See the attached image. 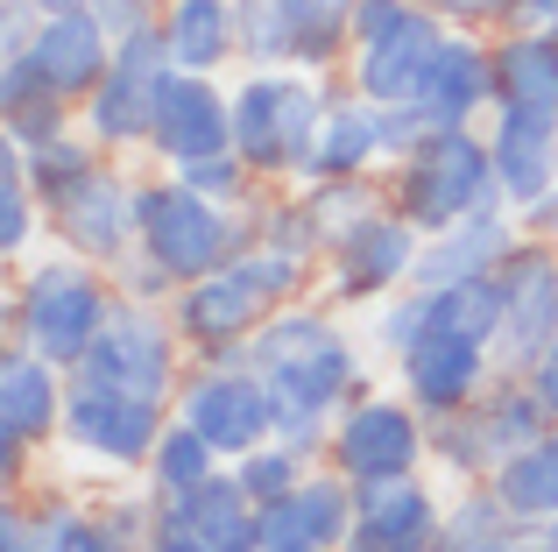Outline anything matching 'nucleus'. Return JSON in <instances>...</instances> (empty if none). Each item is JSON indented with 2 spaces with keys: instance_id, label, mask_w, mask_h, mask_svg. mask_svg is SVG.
Returning <instances> with one entry per match:
<instances>
[{
  "instance_id": "41",
  "label": "nucleus",
  "mask_w": 558,
  "mask_h": 552,
  "mask_svg": "<svg viewBox=\"0 0 558 552\" xmlns=\"http://www.w3.org/2000/svg\"><path fill=\"white\" fill-rule=\"evenodd\" d=\"M304 468H312V454H298L290 440H262L255 454H241V460H233V475H241V489H247L255 503L290 496V489L304 482Z\"/></svg>"
},
{
  "instance_id": "5",
  "label": "nucleus",
  "mask_w": 558,
  "mask_h": 552,
  "mask_svg": "<svg viewBox=\"0 0 558 552\" xmlns=\"http://www.w3.org/2000/svg\"><path fill=\"white\" fill-rule=\"evenodd\" d=\"M135 213H142V249L178 276V290H184V284H198V276H213L219 263H233V255L255 241L262 206L241 213V206H219V199L191 192L178 170H142Z\"/></svg>"
},
{
  "instance_id": "38",
  "label": "nucleus",
  "mask_w": 558,
  "mask_h": 552,
  "mask_svg": "<svg viewBox=\"0 0 558 552\" xmlns=\"http://www.w3.org/2000/svg\"><path fill=\"white\" fill-rule=\"evenodd\" d=\"M417 326H424V290L417 284L389 290V298H375L368 312H361V340H368L375 361H396L410 340H417Z\"/></svg>"
},
{
  "instance_id": "45",
  "label": "nucleus",
  "mask_w": 558,
  "mask_h": 552,
  "mask_svg": "<svg viewBox=\"0 0 558 552\" xmlns=\"http://www.w3.org/2000/svg\"><path fill=\"white\" fill-rule=\"evenodd\" d=\"M85 8H93L113 36H128V28H149L156 14H163V0H85Z\"/></svg>"
},
{
  "instance_id": "53",
  "label": "nucleus",
  "mask_w": 558,
  "mask_h": 552,
  "mask_svg": "<svg viewBox=\"0 0 558 552\" xmlns=\"http://www.w3.org/2000/svg\"><path fill=\"white\" fill-rule=\"evenodd\" d=\"M502 552H523V539H517V545H502Z\"/></svg>"
},
{
  "instance_id": "49",
  "label": "nucleus",
  "mask_w": 558,
  "mask_h": 552,
  "mask_svg": "<svg viewBox=\"0 0 558 552\" xmlns=\"http://www.w3.org/2000/svg\"><path fill=\"white\" fill-rule=\"evenodd\" d=\"M149 552H213V545H205V539H191L184 525H163V531L149 539Z\"/></svg>"
},
{
  "instance_id": "54",
  "label": "nucleus",
  "mask_w": 558,
  "mask_h": 552,
  "mask_svg": "<svg viewBox=\"0 0 558 552\" xmlns=\"http://www.w3.org/2000/svg\"><path fill=\"white\" fill-rule=\"evenodd\" d=\"M495 552H502V545H495Z\"/></svg>"
},
{
  "instance_id": "21",
  "label": "nucleus",
  "mask_w": 558,
  "mask_h": 552,
  "mask_svg": "<svg viewBox=\"0 0 558 552\" xmlns=\"http://www.w3.org/2000/svg\"><path fill=\"white\" fill-rule=\"evenodd\" d=\"M481 128H488L495 184H502L509 213H531L537 199H551V192H558V113L495 107Z\"/></svg>"
},
{
  "instance_id": "1",
  "label": "nucleus",
  "mask_w": 558,
  "mask_h": 552,
  "mask_svg": "<svg viewBox=\"0 0 558 552\" xmlns=\"http://www.w3.org/2000/svg\"><path fill=\"white\" fill-rule=\"evenodd\" d=\"M247 361L262 369L269 383V404H276V440H290L298 454L326 460L332 446V418L375 389V369H368V340L340 319V304L304 290L290 298L283 312H269L241 347Z\"/></svg>"
},
{
  "instance_id": "28",
  "label": "nucleus",
  "mask_w": 558,
  "mask_h": 552,
  "mask_svg": "<svg viewBox=\"0 0 558 552\" xmlns=\"http://www.w3.org/2000/svg\"><path fill=\"white\" fill-rule=\"evenodd\" d=\"M495 107L558 113V36L551 28H495Z\"/></svg>"
},
{
  "instance_id": "44",
  "label": "nucleus",
  "mask_w": 558,
  "mask_h": 552,
  "mask_svg": "<svg viewBox=\"0 0 558 552\" xmlns=\"http://www.w3.org/2000/svg\"><path fill=\"white\" fill-rule=\"evenodd\" d=\"M0 552H36V503L14 496V489L0 503Z\"/></svg>"
},
{
  "instance_id": "23",
  "label": "nucleus",
  "mask_w": 558,
  "mask_h": 552,
  "mask_svg": "<svg viewBox=\"0 0 558 552\" xmlns=\"http://www.w3.org/2000/svg\"><path fill=\"white\" fill-rule=\"evenodd\" d=\"M523 241V220L509 206H481L466 220H452L446 235H424L417 249V290H446V284H474V276H495L502 255Z\"/></svg>"
},
{
  "instance_id": "35",
  "label": "nucleus",
  "mask_w": 558,
  "mask_h": 552,
  "mask_svg": "<svg viewBox=\"0 0 558 552\" xmlns=\"http://www.w3.org/2000/svg\"><path fill=\"white\" fill-rule=\"evenodd\" d=\"M298 199H304V213H312V227H318V241H347L361 220H375L381 206H389V184L381 178H318V184H298Z\"/></svg>"
},
{
  "instance_id": "11",
  "label": "nucleus",
  "mask_w": 558,
  "mask_h": 552,
  "mask_svg": "<svg viewBox=\"0 0 558 552\" xmlns=\"http://www.w3.org/2000/svg\"><path fill=\"white\" fill-rule=\"evenodd\" d=\"M135 199H142V178L121 156H107L93 178H78L64 199H50V241L71 249V255H85V263H99V269H113L142 241Z\"/></svg>"
},
{
  "instance_id": "43",
  "label": "nucleus",
  "mask_w": 558,
  "mask_h": 552,
  "mask_svg": "<svg viewBox=\"0 0 558 552\" xmlns=\"http://www.w3.org/2000/svg\"><path fill=\"white\" fill-rule=\"evenodd\" d=\"M424 8H438L452 28H509V14H517V0H424Z\"/></svg>"
},
{
  "instance_id": "50",
  "label": "nucleus",
  "mask_w": 558,
  "mask_h": 552,
  "mask_svg": "<svg viewBox=\"0 0 558 552\" xmlns=\"http://www.w3.org/2000/svg\"><path fill=\"white\" fill-rule=\"evenodd\" d=\"M531 545L537 552H558V517H537V525H531Z\"/></svg>"
},
{
  "instance_id": "55",
  "label": "nucleus",
  "mask_w": 558,
  "mask_h": 552,
  "mask_svg": "<svg viewBox=\"0 0 558 552\" xmlns=\"http://www.w3.org/2000/svg\"><path fill=\"white\" fill-rule=\"evenodd\" d=\"M551 36H558V28H551Z\"/></svg>"
},
{
  "instance_id": "27",
  "label": "nucleus",
  "mask_w": 558,
  "mask_h": 552,
  "mask_svg": "<svg viewBox=\"0 0 558 552\" xmlns=\"http://www.w3.org/2000/svg\"><path fill=\"white\" fill-rule=\"evenodd\" d=\"M163 43L178 71H219L227 79L241 64V8L233 0H163Z\"/></svg>"
},
{
  "instance_id": "42",
  "label": "nucleus",
  "mask_w": 558,
  "mask_h": 552,
  "mask_svg": "<svg viewBox=\"0 0 558 552\" xmlns=\"http://www.w3.org/2000/svg\"><path fill=\"white\" fill-rule=\"evenodd\" d=\"M0 128H8V142L36 149V142H50V135H64V128H78V107H71V99H57V93H36V99H22V107L0 113Z\"/></svg>"
},
{
  "instance_id": "22",
  "label": "nucleus",
  "mask_w": 558,
  "mask_h": 552,
  "mask_svg": "<svg viewBox=\"0 0 558 552\" xmlns=\"http://www.w3.org/2000/svg\"><path fill=\"white\" fill-rule=\"evenodd\" d=\"M113 50H121V36H113L107 22H99L93 8H71V14H43L36 43H28V57H36L43 85H50L57 99H71V107H85L93 99V85L107 79Z\"/></svg>"
},
{
  "instance_id": "8",
  "label": "nucleus",
  "mask_w": 558,
  "mask_h": 552,
  "mask_svg": "<svg viewBox=\"0 0 558 552\" xmlns=\"http://www.w3.org/2000/svg\"><path fill=\"white\" fill-rule=\"evenodd\" d=\"M170 71H178V57H170V43H163V22L128 28L121 50H113V64H107V79H99V85H93V99L78 107L85 135H93L107 156H121V164L149 156L156 107H163Z\"/></svg>"
},
{
  "instance_id": "31",
  "label": "nucleus",
  "mask_w": 558,
  "mask_h": 552,
  "mask_svg": "<svg viewBox=\"0 0 558 552\" xmlns=\"http://www.w3.org/2000/svg\"><path fill=\"white\" fill-rule=\"evenodd\" d=\"M36 503V552H128L113 539V525L99 517V496H78V489H43Z\"/></svg>"
},
{
  "instance_id": "48",
  "label": "nucleus",
  "mask_w": 558,
  "mask_h": 552,
  "mask_svg": "<svg viewBox=\"0 0 558 552\" xmlns=\"http://www.w3.org/2000/svg\"><path fill=\"white\" fill-rule=\"evenodd\" d=\"M509 28H558V0H517Z\"/></svg>"
},
{
  "instance_id": "32",
  "label": "nucleus",
  "mask_w": 558,
  "mask_h": 552,
  "mask_svg": "<svg viewBox=\"0 0 558 552\" xmlns=\"http://www.w3.org/2000/svg\"><path fill=\"white\" fill-rule=\"evenodd\" d=\"M43 235H50V199L28 184L22 142L0 135V255H8V263H28V255L43 249Z\"/></svg>"
},
{
  "instance_id": "46",
  "label": "nucleus",
  "mask_w": 558,
  "mask_h": 552,
  "mask_svg": "<svg viewBox=\"0 0 558 552\" xmlns=\"http://www.w3.org/2000/svg\"><path fill=\"white\" fill-rule=\"evenodd\" d=\"M531 389H537V404H545V411L558 418V340L531 361Z\"/></svg>"
},
{
  "instance_id": "3",
  "label": "nucleus",
  "mask_w": 558,
  "mask_h": 552,
  "mask_svg": "<svg viewBox=\"0 0 558 552\" xmlns=\"http://www.w3.org/2000/svg\"><path fill=\"white\" fill-rule=\"evenodd\" d=\"M113 298H121V290H113V269L85 263V255H71V249L28 255V263H14V284H8V340L78 369L85 347L107 326Z\"/></svg>"
},
{
  "instance_id": "39",
  "label": "nucleus",
  "mask_w": 558,
  "mask_h": 552,
  "mask_svg": "<svg viewBox=\"0 0 558 552\" xmlns=\"http://www.w3.org/2000/svg\"><path fill=\"white\" fill-rule=\"evenodd\" d=\"M255 241H269V249H283V255H298V263H326V241H318V227H312V213H304V199L298 192H269L262 199V213H255Z\"/></svg>"
},
{
  "instance_id": "19",
  "label": "nucleus",
  "mask_w": 558,
  "mask_h": 552,
  "mask_svg": "<svg viewBox=\"0 0 558 552\" xmlns=\"http://www.w3.org/2000/svg\"><path fill=\"white\" fill-rule=\"evenodd\" d=\"M64 397H71L64 361L36 355V347H22V340L0 347V440L28 446V454L57 446V432H64Z\"/></svg>"
},
{
  "instance_id": "33",
  "label": "nucleus",
  "mask_w": 558,
  "mask_h": 552,
  "mask_svg": "<svg viewBox=\"0 0 558 552\" xmlns=\"http://www.w3.org/2000/svg\"><path fill=\"white\" fill-rule=\"evenodd\" d=\"M495 496L509 503V511L523 517V525H537V517H558V425L545 440H531L523 454H509L502 468L488 475Z\"/></svg>"
},
{
  "instance_id": "25",
  "label": "nucleus",
  "mask_w": 558,
  "mask_h": 552,
  "mask_svg": "<svg viewBox=\"0 0 558 552\" xmlns=\"http://www.w3.org/2000/svg\"><path fill=\"white\" fill-rule=\"evenodd\" d=\"M163 525H184L191 539H205L213 552H262V503L241 489L233 460L219 475H205L191 496L163 503Z\"/></svg>"
},
{
  "instance_id": "51",
  "label": "nucleus",
  "mask_w": 558,
  "mask_h": 552,
  "mask_svg": "<svg viewBox=\"0 0 558 552\" xmlns=\"http://www.w3.org/2000/svg\"><path fill=\"white\" fill-rule=\"evenodd\" d=\"M28 8H43V14H71V8H85V0H28Z\"/></svg>"
},
{
  "instance_id": "26",
  "label": "nucleus",
  "mask_w": 558,
  "mask_h": 552,
  "mask_svg": "<svg viewBox=\"0 0 558 552\" xmlns=\"http://www.w3.org/2000/svg\"><path fill=\"white\" fill-rule=\"evenodd\" d=\"M381 170H389V107L361 99L354 85L340 79L326 135H318V178H381Z\"/></svg>"
},
{
  "instance_id": "16",
  "label": "nucleus",
  "mask_w": 558,
  "mask_h": 552,
  "mask_svg": "<svg viewBox=\"0 0 558 552\" xmlns=\"http://www.w3.org/2000/svg\"><path fill=\"white\" fill-rule=\"evenodd\" d=\"M227 149H233V85L219 71H170L156 135H149V164L184 170L198 156H227Z\"/></svg>"
},
{
  "instance_id": "36",
  "label": "nucleus",
  "mask_w": 558,
  "mask_h": 552,
  "mask_svg": "<svg viewBox=\"0 0 558 552\" xmlns=\"http://www.w3.org/2000/svg\"><path fill=\"white\" fill-rule=\"evenodd\" d=\"M424 425H432V475L446 489L488 482L495 475V454H488V432H481L474 404H466V411H438V418H424Z\"/></svg>"
},
{
  "instance_id": "34",
  "label": "nucleus",
  "mask_w": 558,
  "mask_h": 552,
  "mask_svg": "<svg viewBox=\"0 0 558 552\" xmlns=\"http://www.w3.org/2000/svg\"><path fill=\"white\" fill-rule=\"evenodd\" d=\"M227 460H219V446L205 440L198 425H184L178 411H170V425H163V440H156V454H149V468H142V482L156 489L163 503H178L191 496V489L205 482V475H219Z\"/></svg>"
},
{
  "instance_id": "29",
  "label": "nucleus",
  "mask_w": 558,
  "mask_h": 552,
  "mask_svg": "<svg viewBox=\"0 0 558 552\" xmlns=\"http://www.w3.org/2000/svg\"><path fill=\"white\" fill-rule=\"evenodd\" d=\"M523 517L495 496V482H460L446 489V525H438V552H495L523 539Z\"/></svg>"
},
{
  "instance_id": "9",
  "label": "nucleus",
  "mask_w": 558,
  "mask_h": 552,
  "mask_svg": "<svg viewBox=\"0 0 558 552\" xmlns=\"http://www.w3.org/2000/svg\"><path fill=\"white\" fill-rule=\"evenodd\" d=\"M170 411H178L184 425H198L205 440L219 446V460H241V454H255L262 440H276L269 383H262V369L241 347H233V355H191Z\"/></svg>"
},
{
  "instance_id": "20",
  "label": "nucleus",
  "mask_w": 558,
  "mask_h": 552,
  "mask_svg": "<svg viewBox=\"0 0 558 552\" xmlns=\"http://www.w3.org/2000/svg\"><path fill=\"white\" fill-rule=\"evenodd\" d=\"M424 128H481L495 113V36L488 28H452L432 64V85L410 99Z\"/></svg>"
},
{
  "instance_id": "18",
  "label": "nucleus",
  "mask_w": 558,
  "mask_h": 552,
  "mask_svg": "<svg viewBox=\"0 0 558 552\" xmlns=\"http://www.w3.org/2000/svg\"><path fill=\"white\" fill-rule=\"evenodd\" d=\"M354 503H361L354 475H340L332 460H312L290 496L262 503V552H298V545H332L340 552L354 539Z\"/></svg>"
},
{
  "instance_id": "30",
  "label": "nucleus",
  "mask_w": 558,
  "mask_h": 552,
  "mask_svg": "<svg viewBox=\"0 0 558 552\" xmlns=\"http://www.w3.org/2000/svg\"><path fill=\"white\" fill-rule=\"evenodd\" d=\"M474 418H481V432H488V454H495V468H502L509 454H523L531 440H545V432L558 425V418L545 411V404H537L531 375H495V383L481 389Z\"/></svg>"
},
{
  "instance_id": "12",
  "label": "nucleus",
  "mask_w": 558,
  "mask_h": 552,
  "mask_svg": "<svg viewBox=\"0 0 558 552\" xmlns=\"http://www.w3.org/2000/svg\"><path fill=\"white\" fill-rule=\"evenodd\" d=\"M417 249H424V235L396 206H381L375 220H361L347 241L326 249V263H318V298H332L340 312H368L375 298H389V290H403L410 276H417Z\"/></svg>"
},
{
  "instance_id": "15",
  "label": "nucleus",
  "mask_w": 558,
  "mask_h": 552,
  "mask_svg": "<svg viewBox=\"0 0 558 552\" xmlns=\"http://www.w3.org/2000/svg\"><path fill=\"white\" fill-rule=\"evenodd\" d=\"M495 375H502L495 369V347L474 340V333H446V326H417V340L389 361V383L403 389L424 418L481 404V389H488Z\"/></svg>"
},
{
  "instance_id": "24",
  "label": "nucleus",
  "mask_w": 558,
  "mask_h": 552,
  "mask_svg": "<svg viewBox=\"0 0 558 552\" xmlns=\"http://www.w3.org/2000/svg\"><path fill=\"white\" fill-rule=\"evenodd\" d=\"M283 99H290V71H262L241 64L233 79V149L247 156L269 192H290V142H283Z\"/></svg>"
},
{
  "instance_id": "6",
  "label": "nucleus",
  "mask_w": 558,
  "mask_h": 552,
  "mask_svg": "<svg viewBox=\"0 0 558 552\" xmlns=\"http://www.w3.org/2000/svg\"><path fill=\"white\" fill-rule=\"evenodd\" d=\"M170 425V404L128 397L113 383L71 369V397H64V432H57V454L71 460V475H93V482H128V475L149 468L156 440Z\"/></svg>"
},
{
  "instance_id": "13",
  "label": "nucleus",
  "mask_w": 558,
  "mask_h": 552,
  "mask_svg": "<svg viewBox=\"0 0 558 552\" xmlns=\"http://www.w3.org/2000/svg\"><path fill=\"white\" fill-rule=\"evenodd\" d=\"M502 290V326H495V369L531 375V361L558 340V249L523 235L495 269Z\"/></svg>"
},
{
  "instance_id": "14",
  "label": "nucleus",
  "mask_w": 558,
  "mask_h": 552,
  "mask_svg": "<svg viewBox=\"0 0 558 552\" xmlns=\"http://www.w3.org/2000/svg\"><path fill=\"white\" fill-rule=\"evenodd\" d=\"M446 36H452V22L417 0L403 22H389L381 36L347 50L340 79L354 85L361 99H375V107H410V99L432 85V64H438V50H446Z\"/></svg>"
},
{
  "instance_id": "47",
  "label": "nucleus",
  "mask_w": 558,
  "mask_h": 552,
  "mask_svg": "<svg viewBox=\"0 0 558 552\" xmlns=\"http://www.w3.org/2000/svg\"><path fill=\"white\" fill-rule=\"evenodd\" d=\"M517 220H523V235H531V241H551V249H558V192L537 199L531 213H517Z\"/></svg>"
},
{
  "instance_id": "40",
  "label": "nucleus",
  "mask_w": 558,
  "mask_h": 552,
  "mask_svg": "<svg viewBox=\"0 0 558 552\" xmlns=\"http://www.w3.org/2000/svg\"><path fill=\"white\" fill-rule=\"evenodd\" d=\"M178 178L191 184V192H205V199H219V206H241V213H255L262 199H269V184L247 170V156L241 149H227V156H198V164H184Z\"/></svg>"
},
{
  "instance_id": "10",
  "label": "nucleus",
  "mask_w": 558,
  "mask_h": 552,
  "mask_svg": "<svg viewBox=\"0 0 558 552\" xmlns=\"http://www.w3.org/2000/svg\"><path fill=\"white\" fill-rule=\"evenodd\" d=\"M326 460L354 482H389V475H417L432 468V425L424 411L403 397L396 383H375L332 418V446Z\"/></svg>"
},
{
  "instance_id": "52",
  "label": "nucleus",
  "mask_w": 558,
  "mask_h": 552,
  "mask_svg": "<svg viewBox=\"0 0 558 552\" xmlns=\"http://www.w3.org/2000/svg\"><path fill=\"white\" fill-rule=\"evenodd\" d=\"M298 552H332V545H298Z\"/></svg>"
},
{
  "instance_id": "4",
  "label": "nucleus",
  "mask_w": 558,
  "mask_h": 552,
  "mask_svg": "<svg viewBox=\"0 0 558 552\" xmlns=\"http://www.w3.org/2000/svg\"><path fill=\"white\" fill-rule=\"evenodd\" d=\"M389 206L403 213L417 235H446L452 220L481 206H509L495 184V156H488V128H432L410 156H396L381 170Z\"/></svg>"
},
{
  "instance_id": "7",
  "label": "nucleus",
  "mask_w": 558,
  "mask_h": 552,
  "mask_svg": "<svg viewBox=\"0 0 558 552\" xmlns=\"http://www.w3.org/2000/svg\"><path fill=\"white\" fill-rule=\"evenodd\" d=\"M191 369V347L178 333V312L163 298H113L99 340L85 347L78 375L93 383H113L128 397H149V404H178V383Z\"/></svg>"
},
{
  "instance_id": "2",
  "label": "nucleus",
  "mask_w": 558,
  "mask_h": 552,
  "mask_svg": "<svg viewBox=\"0 0 558 552\" xmlns=\"http://www.w3.org/2000/svg\"><path fill=\"white\" fill-rule=\"evenodd\" d=\"M304 290H318L312 263L269 249V241H247L233 263H219L213 276L184 284L178 298H170V312H178V333H184L191 355H233V347H247V333H255L262 319L283 312Z\"/></svg>"
},
{
  "instance_id": "17",
  "label": "nucleus",
  "mask_w": 558,
  "mask_h": 552,
  "mask_svg": "<svg viewBox=\"0 0 558 552\" xmlns=\"http://www.w3.org/2000/svg\"><path fill=\"white\" fill-rule=\"evenodd\" d=\"M354 539L340 552H438V525H446V482L432 468L389 475V482H354Z\"/></svg>"
},
{
  "instance_id": "37",
  "label": "nucleus",
  "mask_w": 558,
  "mask_h": 552,
  "mask_svg": "<svg viewBox=\"0 0 558 552\" xmlns=\"http://www.w3.org/2000/svg\"><path fill=\"white\" fill-rule=\"evenodd\" d=\"M99 164H107V149L85 135V121L64 128V135H50V142H36V149H22V170H28V184H36L43 199H64L71 184L93 178Z\"/></svg>"
}]
</instances>
